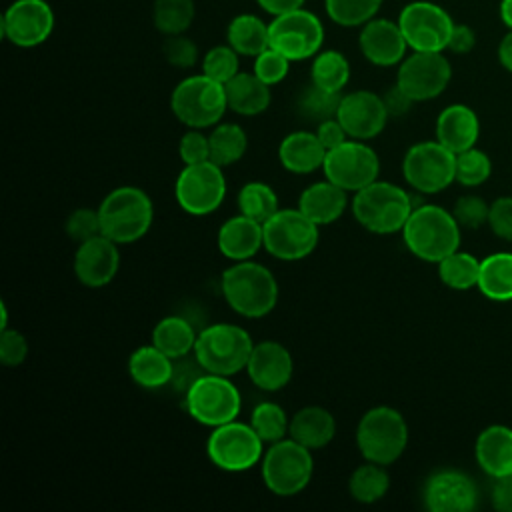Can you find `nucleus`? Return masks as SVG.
<instances>
[{
    "label": "nucleus",
    "mask_w": 512,
    "mask_h": 512,
    "mask_svg": "<svg viewBox=\"0 0 512 512\" xmlns=\"http://www.w3.org/2000/svg\"><path fill=\"white\" fill-rule=\"evenodd\" d=\"M220 290L226 304L244 318H264L278 302L276 276L260 262H232L222 272Z\"/></svg>",
    "instance_id": "obj_1"
},
{
    "label": "nucleus",
    "mask_w": 512,
    "mask_h": 512,
    "mask_svg": "<svg viewBox=\"0 0 512 512\" xmlns=\"http://www.w3.org/2000/svg\"><path fill=\"white\" fill-rule=\"evenodd\" d=\"M460 224L454 214L438 204L414 206L402 228L406 248L424 262L438 264L442 258L458 250Z\"/></svg>",
    "instance_id": "obj_2"
},
{
    "label": "nucleus",
    "mask_w": 512,
    "mask_h": 512,
    "mask_svg": "<svg viewBox=\"0 0 512 512\" xmlns=\"http://www.w3.org/2000/svg\"><path fill=\"white\" fill-rule=\"evenodd\" d=\"M102 234L116 244H134L144 238L154 222V204L138 186L112 188L98 206Z\"/></svg>",
    "instance_id": "obj_3"
},
{
    "label": "nucleus",
    "mask_w": 512,
    "mask_h": 512,
    "mask_svg": "<svg viewBox=\"0 0 512 512\" xmlns=\"http://www.w3.org/2000/svg\"><path fill=\"white\" fill-rule=\"evenodd\" d=\"M414 210L412 196L394 182L374 180L352 196V214L356 222L380 236L402 232Z\"/></svg>",
    "instance_id": "obj_4"
},
{
    "label": "nucleus",
    "mask_w": 512,
    "mask_h": 512,
    "mask_svg": "<svg viewBox=\"0 0 512 512\" xmlns=\"http://www.w3.org/2000/svg\"><path fill=\"white\" fill-rule=\"evenodd\" d=\"M254 340L246 328L232 322H214L198 332L192 356L204 372L234 376L246 370Z\"/></svg>",
    "instance_id": "obj_5"
},
{
    "label": "nucleus",
    "mask_w": 512,
    "mask_h": 512,
    "mask_svg": "<svg viewBox=\"0 0 512 512\" xmlns=\"http://www.w3.org/2000/svg\"><path fill=\"white\" fill-rule=\"evenodd\" d=\"M356 446L368 462L394 464L408 446V424L402 412L392 406L366 410L356 426Z\"/></svg>",
    "instance_id": "obj_6"
},
{
    "label": "nucleus",
    "mask_w": 512,
    "mask_h": 512,
    "mask_svg": "<svg viewBox=\"0 0 512 512\" xmlns=\"http://www.w3.org/2000/svg\"><path fill=\"white\" fill-rule=\"evenodd\" d=\"M260 474L264 486L282 498L300 494L312 480L314 458L312 450L294 438H282L268 444L260 460Z\"/></svg>",
    "instance_id": "obj_7"
},
{
    "label": "nucleus",
    "mask_w": 512,
    "mask_h": 512,
    "mask_svg": "<svg viewBox=\"0 0 512 512\" xmlns=\"http://www.w3.org/2000/svg\"><path fill=\"white\" fill-rule=\"evenodd\" d=\"M170 110L176 120L188 128H212L222 122L228 110L224 84L206 74L188 76L172 90Z\"/></svg>",
    "instance_id": "obj_8"
},
{
    "label": "nucleus",
    "mask_w": 512,
    "mask_h": 512,
    "mask_svg": "<svg viewBox=\"0 0 512 512\" xmlns=\"http://www.w3.org/2000/svg\"><path fill=\"white\" fill-rule=\"evenodd\" d=\"M184 408L192 420L216 428L240 416L242 396L230 376L202 372L184 392Z\"/></svg>",
    "instance_id": "obj_9"
},
{
    "label": "nucleus",
    "mask_w": 512,
    "mask_h": 512,
    "mask_svg": "<svg viewBox=\"0 0 512 512\" xmlns=\"http://www.w3.org/2000/svg\"><path fill=\"white\" fill-rule=\"evenodd\" d=\"M320 226L298 208H280L266 222L264 250L282 262H298L310 256L320 240Z\"/></svg>",
    "instance_id": "obj_10"
},
{
    "label": "nucleus",
    "mask_w": 512,
    "mask_h": 512,
    "mask_svg": "<svg viewBox=\"0 0 512 512\" xmlns=\"http://www.w3.org/2000/svg\"><path fill=\"white\" fill-rule=\"evenodd\" d=\"M264 450V440L250 422H240L238 418L212 428L206 440L210 462L224 472H246L254 468L260 464Z\"/></svg>",
    "instance_id": "obj_11"
},
{
    "label": "nucleus",
    "mask_w": 512,
    "mask_h": 512,
    "mask_svg": "<svg viewBox=\"0 0 512 512\" xmlns=\"http://www.w3.org/2000/svg\"><path fill=\"white\" fill-rule=\"evenodd\" d=\"M402 176L420 194H438L456 182V154L438 140L412 144L402 158Z\"/></svg>",
    "instance_id": "obj_12"
},
{
    "label": "nucleus",
    "mask_w": 512,
    "mask_h": 512,
    "mask_svg": "<svg viewBox=\"0 0 512 512\" xmlns=\"http://www.w3.org/2000/svg\"><path fill=\"white\" fill-rule=\"evenodd\" d=\"M224 168L212 160L184 164L174 184L178 206L190 216H208L216 212L226 198Z\"/></svg>",
    "instance_id": "obj_13"
},
{
    "label": "nucleus",
    "mask_w": 512,
    "mask_h": 512,
    "mask_svg": "<svg viewBox=\"0 0 512 512\" xmlns=\"http://www.w3.org/2000/svg\"><path fill=\"white\" fill-rule=\"evenodd\" d=\"M322 172L324 178L338 184L346 192H358L360 188L378 180L380 158L368 142L348 138L340 146L326 152Z\"/></svg>",
    "instance_id": "obj_14"
},
{
    "label": "nucleus",
    "mask_w": 512,
    "mask_h": 512,
    "mask_svg": "<svg viewBox=\"0 0 512 512\" xmlns=\"http://www.w3.org/2000/svg\"><path fill=\"white\" fill-rule=\"evenodd\" d=\"M454 24L442 6L428 0L406 4L398 16V26L408 48L416 52H444Z\"/></svg>",
    "instance_id": "obj_15"
},
{
    "label": "nucleus",
    "mask_w": 512,
    "mask_h": 512,
    "mask_svg": "<svg viewBox=\"0 0 512 512\" xmlns=\"http://www.w3.org/2000/svg\"><path fill=\"white\" fill-rule=\"evenodd\" d=\"M268 26L270 46L282 52L290 62L312 58L322 48L324 26L312 12L304 8L274 16Z\"/></svg>",
    "instance_id": "obj_16"
},
{
    "label": "nucleus",
    "mask_w": 512,
    "mask_h": 512,
    "mask_svg": "<svg viewBox=\"0 0 512 512\" xmlns=\"http://www.w3.org/2000/svg\"><path fill=\"white\" fill-rule=\"evenodd\" d=\"M452 78V66L442 52H416L406 56L396 74V84L414 100L426 102L440 96Z\"/></svg>",
    "instance_id": "obj_17"
},
{
    "label": "nucleus",
    "mask_w": 512,
    "mask_h": 512,
    "mask_svg": "<svg viewBox=\"0 0 512 512\" xmlns=\"http://www.w3.org/2000/svg\"><path fill=\"white\" fill-rule=\"evenodd\" d=\"M54 12L46 0H16L2 16L4 36L20 48H34L50 38Z\"/></svg>",
    "instance_id": "obj_18"
},
{
    "label": "nucleus",
    "mask_w": 512,
    "mask_h": 512,
    "mask_svg": "<svg viewBox=\"0 0 512 512\" xmlns=\"http://www.w3.org/2000/svg\"><path fill=\"white\" fill-rule=\"evenodd\" d=\"M336 118L344 126L348 138L368 142L386 128L390 114L380 94L370 90H354L342 94Z\"/></svg>",
    "instance_id": "obj_19"
},
{
    "label": "nucleus",
    "mask_w": 512,
    "mask_h": 512,
    "mask_svg": "<svg viewBox=\"0 0 512 512\" xmlns=\"http://www.w3.org/2000/svg\"><path fill=\"white\" fill-rule=\"evenodd\" d=\"M422 498L430 512H468L478 504V488L468 474L446 468L428 476Z\"/></svg>",
    "instance_id": "obj_20"
},
{
    "label": "nucleus",
    "mask_w": 512,
    "mask_h": 512,
    "mask_svg": "<svg viewBox=\"0 0 512 512\" xmlns=\"http://www.w3.org/2000/svg\"><path fill=\"white\" fill-rule=\"evenodd\" d=\"M120 244L104 234L78 244L72 260L74 276L86 288H102L114 280L120 268Z\"/></svg>",
    "instance_id": "obj_21"
},
{
    "label": "nucleus",
    "mask_w": 512,
    "mask_h": 512,
    "mask_svg": "<svg viewBox=\"0 0 512 512\" xmlns=\"http://www.w3.org/2000/svg\"><path fill=\"white\" fill-rule=\"evenodd\" d=\"M250 382L264 392H278L286 388L294 374V360L290 350L276 340H262L254 344L246 364Z\"/></svg>",
    "instance_id": "obj_22"
},
{
    "label": "nucleus",
    "mask_w": 512,
    "mask_h": 512,
    "mask_svg": "<svg viewBox=\"0 0 512 512\" xmlns=\"http://www.w3.org/2000/svg\"><path fill=\"white\" fill-rule=\"evenodd\" d=\"M362 56L374 66H394L406 58L408 42L398 26L388 18L368 20L358 36Z\"/></svg>",
    "instance_id": "obj_23"
},
{
    "label": "nucleus",
    "mask_w": 512,
    "mask_h": 512,
    "mask_svg": "<svg viewBox=\"0 0 512 512\" xmlns=\"http://www.w3.org/2000/svg\"><path fill=\"white\" fill-rule=\"evenodd\" d=\"M216 246L220 254L232 262L252 260L260 248H264V230L262 222L246 216L236 214L228 218L216 234Z\"/></svg>",
    "instance_id": "obj_24"
},
{
    "label": "nucleus",
    "mask_w": 512,
    "mask_h": 512,
    "mask_svg": "<svg viewBox=\"0 0 512 512\" xmlns=\"http://www.w3.org/2000/svg\"><path fill=\"white\" fill-rule=\"evenodd\" d=\"M480 136V120L466 104H450L436 118V140L454 154L472 148Z\"/></svg>",
    "instance_id": "obj_25"
},
{
    "label": "nucleus",
    "mask_w": 512,
    "mask_h": 512,
    "mask_svg": "<svg viewBox=\"0 0 512 512\" xmlns=\"http://www.w3.org/2000/svg\"><path fill=\"white\" fill-rule=\"evenodd\" d=\"M326 148L322 146L316 132L294 130L286 134L278 144V160L286 172L312 174L322 170Z\"/></svg>",
    "instance_id": "obj_26"
},
{
    "label": "nucleus",
    "mask_w": 512,
    "mask_h": 512,
    "mask_svg": "<svg viewBox=\"0 0 512 512\" xmlns=\"http://www.w3.org/2000/svg\"><path fill=\"white\" fill-rule=\"evenodd\" d=\"M296 208L304 212L314 224L326 226L336 222L346 212L348 192L324 178L320 182H312L300 192Z\"/></svg>",
    "instance_id": "obj_27"
},
{
    "label": "nucleus",
    "mask_w": 512,
    "mask_h": 512,
    "mask_svg": "<svg viewBox=\"0 0 512 512\" xmlns=\"http://www.w3.org/2000/svg\"><path fill=\"white\" fill-rule=\"evenodd\" d=\"M474 456L490 478L512 474V428L504 424L484 428L476 438Z\"/></svg>",
    "instance_id": "obj_28"
},
{
    "label": "nucleus",
    "mask_w": 512,
    "mask_h": 512,
    "mask_svg": "<svg viewBox=\"0 0 512 512\" xmlns=\"http://www.w3.org/2000/svg\"><path fill=\"white\" fill-rule=\"evenodd\" d=\"M288 436L310 450H320L334 440L336 418L324 406H304L290 416Z\"/></svg>",
    "instance_id": "obj_29"
},
{
    "label": "nucleus",
    "mask_w": 512,
    "mask_h": 512,
    "mask_svg": "<svg viewBox=\"0 0 512 512\" xmlns=\"http://www.w3.org/2000/svg\"><path fill=\"white\" fill-rule=\"evenodd\" d=\"M130 378L146 390H158L172 382L174 360L152 342L138 346L128 358Z\"/></svg>",
    "instance_id": "obj_30"
},
{
    "label": "nucleus",
    "mask_w": 512,
    "mask_h": 512,
    "mask_svg": "<svg viewBox=\"0 0 512 512\" xmlns=\"http://www.w3.org/2000/svg\"><path fill=\"white\" fill-rule=\"evenodd\" d=\"M266 82H262L254 72H238L232 80L224 84L228 110L240 116H258L268 110L272 94Z\"/></svg>",
    "instance_id": "obj_31"
},
{
    "label": "nucleus",
    "mask_w": 512,
    "mask_h": 512,
    "mask_svg": "<svg viewBox=\"0 0 512 512\" xmlns=\"http://www.w3.org/2000/svg\"><path fill=\"white\" fill-rule=\"evenodd\" d=\"M198 330L184 316H164L152 328V344L172 360L186 358L194 352Z\"/></svg>",
    "instance_id": "obj_32"
},
{
    "label": "nucleus",
    "mask_w": 512,
    "mask_h": 512,
    "mask_svg": "<svg viewBox=\"0 0 512 512\" xmlns=\"http://www.w3.org/2000/svg\"><path fill=\"white\" fill-rule=\"evenodd\" d=\"M476 288L494 302L512 300V252H494L480 260Z\"/></svg>",
    "instance_id": "obj_33"
},
{
    "label": "nucleus",
    "mask_w": 512,
    "mask_h": 512,
    "mask_svg": "<svg viewBox=\"0 0 512 512\" xmlns=\"http://www.w3.org/2000/svg\"><path fill=\"white\" fill-rule=\"evenodd\" d=\"M226 40L240 56H258L270 46V26L254 14H240L230 20Z\"/></svg>",
    "instance_id": "obj_34"
},
{
    "label": "nucleus",
    "mask_w": 512,
    "mask_h": 512,
    "mask_svg": "<svg viewBox=\"0 0 512 512\" xmlns=\"http://www.w3.org/2000/svg\"><path fill=\"white\" fill-rule=\"evenodd\" d=\"M210 160L222 168L242 160L248 150V136L240 124L218 122L210 134Z\"/></svg>",
    "instance_id": "obj_35"
},
{
    "label": "nucleus",
    "mask_w": 512,
    "mask_h": 512,
    "mask_svg": "<svg viewBox=\"0 0 512 512\" xmlns=\"http://www.w3.org/2000/svg\"><path fill=\"white\" fill-rule=\"evenodd\" d=\"M388 488L390 476L386 472V466L376 462L364 460V464L354 468L348 478V494L360 504H374L382 500Z\"/></svg>",
    "instance_id": "obj_36"
},
{
    "label": "nucleus",
    "mask_w": 512,
    "mask_h": 512,
    "mask_svg": "<svg viewBox=\"0 0 512 512\" xmlns=\"http://www.w3.org/2000/svg\"><path fill=\"white\" fill-rule=\"evenodd\" d=\"M350 80V64L346 56L338 50H322L314 56L310 68V82L330 90L342 92Z\"/></svg>",
    "instance_id": "obj_37"
},
{
    "label": "nucleus",
    "mask_w": 512,
    "mask_h": 512,
    "mask_svg": "<svg viewBox=\"0 0 512 512\" xmlns=\"http://www.w3.org/2000/svg\"><path fill=\"white\" fill-rule=\"evenodd\" d=\"M340 100H342V92H330L310 82L296 96V112L302 120L320 124L328 118H336Z\"/></svg>",
    "instance_id": "obj_38"
},
{
    "label": "nucleus",
    "mask_w": 512,
    "mask_h": 512,
    "mask_svg": "<svg viewBox=\"0 0 512 512\" xmlns=\"http://www.w3.org/2000/svg\"><path fill=\"white\" fill-rule=\"evenodd\" d=\"M438 276L452 290H468L478 286L480 260L468 252L454 250L438 262Z\"/></svg>",
    "instance_id": "obj_39"
},
{
    "label": "nucleus",
    "mask_w": 512,
    "mask_h": 512,
    "mask_svg": "<svg viewBox=\"0 0 512 512\" xmlns=\"http://www.w3.org/2000/svg\"><path fill=\"white\" fill-rule=\"evenodd\" d=\"M238 208L242 214L266 222L274 212L280 210V200L276 190L260 180L246 182L238 192Z\"/></svg>",
    "instance_id": "obj_40"
},
{
    "label": "nucleus",
    "mask_w": 512,
    "mask_h": 512,
    "mask_svg": "<svg viewBox=\"0 0 512 512\" xmlns=\"http://www.w3.org/2000/svg\"><path fill=\"white\" fill-rule=\"evenodd\" d=\"M250 426L264 440V444H274L282 438H288L290 418L284 408L272 400L258 402L250 414Z\"/></svg>",
    "instance_id": "obj_41"
},
{
    "label": "nucleus",
    "mask_w": 512,
    "mask_h": 512,
    "mask_svg": "<svg viewBox=\"0 0 512 512\" xmlns=\"http://www.w3.org/2000/svg\"><path fill=\"white\" fill-rule=\"evenodd\" d=\"M194 20V0H156L152 22L166 36L184 34Z\"/></svg>",
    "instance_id": "obj_42"
},
{
    "label": "nucleus",
    "mask_w": 512,
    "mask_h": 512,
    "mask_svg": "<svg viewBox=\"0 0 512 512\" xmlns=\"http://www.w3.org/2000/svg\"><path fill=\"white\" fill-rule=\"evenodd\" d=\"M324 4L332 22L344 28H354L372 20L382 6V0H324Z\"/></svg>",
    "instance_id": "obj_43"
},
{
    "label": "nucleus",
    "mask_w": 512,
    "mask_h": 512,
    "mask_svg": "<svg viewBox=\"0 0 512 512\" xmlns=\"http://www.w3.org/2000/svg\"><path fill=\"white\" fill-rule=\"evenodd\" d=\"M492 174V162L486 152L476 146L456 154V182L468 188L484 184Z\"/></svg>",
    "instance_id": "obj_44"
},
{
    "label": "nucleus",
    "mask_w": 512,
    "mask_h": 512,
    "mask_svg": "<svg viewBox=\"0 0 512 512\" xmlns=\"http://www.w3.org/2000/svg\"><path fill=\"white\" fill-rule=\"evenodd\" d=\"M238 56L240 54L230 44L214 46L202 58V74L220 84H226L240 72Z\"/></svg>",
    "instance_id": "obj_45"
},
{
    "label": "nucleus",
    "mask_w": 512,
    "mask_h": 512,
    "mask_svg": "<svg viewBox=\"0 0 512 512\" xmlns=\"http://www.w3.org/2000/svg\"><path fill=\"white\" fill-rule=\"evenodd\" d=\"M64 230L66 234L74 240V242H84V240H90L98 234H102V224H100V214H98V208H88V206H82V208H76L68 214L66 222H64Z\"/></svg>",
    "instance_id": "obj_46"
},
{
    "label": "nucleus",
    "mask_w": 512,
    "mask_h": 512,
    "mask_svg": "<svg viewBox=\"0 0 512 512\" xmlns=\"http://www.w3.org/2000/svg\"><path fill=\"white\" fill-rule=\"evenodd\" d=\"M288 70H290V60L282 52L274 50L272 46H268L264 52L254 56L252 72L268 86L280 84L288 76Z\"/></svg>",
    "instance_id": "obj_47"
},
{
    "label": "nucleus",
    "mask_w": 512,
    "mask_h": 512,
    "mask_svg": "<svg viewBox=\"0 0 512 512\" xmlns=\"http://www.w3.org/2000/svg\"><path fill=\"white\" fill-rule=\"evenodd\" d=\"M452 214H454L456 222L460 224V228L476 230L488 222L490 206L484 202V198H480L476 194H464L454 202Z\"/></svg>",
    "instance_id": "obj_48"
},
{
    "label": "nucleus",
    "mask_w": 512,
    "mask_h": 512,
    "mask_svg": "<svg viewBox=\"0 0 512 512\" xmlns=\"http://www.w3.org/2000/svg\"><path fill=\"white\" fill-rule=\"evenodd\" d=\"M162 54L170 66L190 68L198 60V46L184 34H172L166 36L162 44Z\"/></svg>",
    "instance_id": "obj_49"
},
{
    "label": "nucleus",
    "mask_w": 512,
    "mask_h": 512,
    "mask_svg": "<svg viewBox=\"0 0 512 512\" xmlns=\"http://www.w3.org/2000/svg\"><path fill=\"white\" fill-rule=\"evenodd\" d=\"M178 154L184 164H198L210 160L208 134H204L202 128H188L178 142Z\"/></svg>",
    "instance_id": "obj_50"
},
{
    "label": "nucleus",
    "mask_w": 512,
    "mask_h": 512,
    "mask_svg": "<svg viewBox=\"0 0 512 512\" xmlns=\"http://www.w3.org/2000/svg\"><path fill=\"white\" fill-rule=\"evenodd\" d=\"M28 356V340L16 328L0 330V362L4 366H20Z\"/></svg>",
    "instance_id": "obj_51"
},
{
    "label": "nucleus",
    "mask_w": 512,
    "mask_h": 512,
    "mask_svg": "<svg viewBox=\"0 0 512 512\" xmlns=\"http://www.w3.org/2000/svg\"><path fill=\"white\" fill-rule=\"evenodd\" d=\"M488 226L498 238L512 242V196L496 198L490 204Z\"/></svg>",
    "instance_id": "obj_52"
},
{
    "label": "nucleus",
    "mask_w": 512,
    "mask_h": 512,
    "mask_svg": "<svg viewBox=\"0 0 512 512\" xmlns=\"http://www.w3.org/2000/svg\"><path fill=\"white\" fill-rule=\"evenodd\" d=\"M314 132L326 150H332L348 140V134H346L344 126L338 122V118H328V120L316 124Z\"/></svg>",
    "instance_id": "obj_53"
},
{
    "label": "nucleus",
    "mask_w": 512,
    "mask_h": 512,
    "mask_svg": "<svg viewBox=\"0 0 512 512\" xmlns=\"http://www.w3.org/2000/svg\"><path fill=\"white\" fill-rule=\"evenodd\" d=\"M490 500L498 512H512V474L494 478Z\"/></svg>",
    "instance_id": "obj_54"
},
{
    "label": "nucleus",
    "mask_w": 512,
    "mask_h": 512,
    "mask_svg": "<svg viewBox=\"0 0 512 512\" xmlns=\"http://www.w3.org/2000/svg\"><path fill=\"white\" fill-rule=\"evenodd\" d=\"M382 100H384V104H386V110H388L390 118L404 116V114L410 110V106L414 104V100H412L398 84L390 86V88L382 94Z\"/></svg>",
    "instance_id": "obj_55"
},
{
    "label": "nucleus",
    "mask_w": 512,
    "mask_h": 512,
    "mask_svg": "<svg viewBox=\"0 0 512 512\" xmlns=\"http://www.w3.org/2000/svg\"><path fill=\"white\" fill-rule=\"evenodd\" d=\"M476 44V34L470 26L466 24H454L450 40H448V48L454 54H468Z\"/></svg>",
    "instance_id": "obj_56"
},
{
    "label": "nucleus",
    "mask_w": 512,
    "mask_h": 512,
    "mask_svg": "<svg viewBox=\"0 0 512 512\" xmlns=\"http://www.w3.org/2000/svg\"><path fill=\"white\" fill-rule=\"evenodd\" d=\"M258 6L272 14V16H280V14H288L292 10H298L304 6V0H256Z\"/></svg>",
    "instance_id": "obj_57"
},
{
    "label": "nucleus",
    "mask_w": 512,
    "mask_h": 512,
    "mask_svg": "<svg viewBox=\"0 0 512 512\" xmlns=\"http://www.w3.org/2000/svg\"><path fill=\"white\" fill-rule=\"evenodd\" d=\"M498 62L504 70L512 72V28H508V32L502 36V40L498 42V50H496Z\"/></svg>",
    "instance_id": "obj_58"
},
{
    "label": "nucleus",
    "mask_w": 512,
    "mask_h": 512,
    "mask_svg": "<svg viewBox=\"0 0 512 512\" xmlns=\"http://www.w3.org/2000/svg\"><path fill=\"white\" fill-rule=\"evenodd\" d=\"M500 20L506 28H512V0H500Z\"/></svg>",
    "instance_id": "obj_59"
},
{
    "label": "nucleus",
    "mask_w": 512,
    "mask_h": 512,
    "mask_svg": "<svg viewBox=\"0 0 512 512\" xmlns=\"http://www.w3.org/2000/svg\"><path fill=\"white\" fill-rule=\"evenodd\" d=\"M8 328V308L4 302H0V330Z\"/></svg>",
    "instance_id": "obj_60"
}]
</instances>
